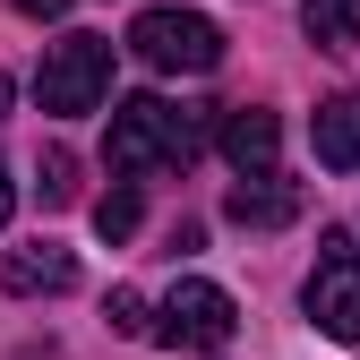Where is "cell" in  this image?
<instances>
[{
    "instance_id": "obj_1",
    "label": "cell",
    "mask_w": 360,
    "mask_h": 360,
    "mask_svg": "<svg viewBox=\"0 0 360 360\" xmlns=\"http://www.w3.org/2000/svg\"><path fill=\"white\" fill-rule=\"evenodd\" d=\"M206 146V120L198 112H172L163 95H129L112 103V138H103V163L120 180H146V172H180Z\"/></svg>"
},
{
    "instance_id": "obj_2",
    "label": "cell",
    "mask_w": 360,
    "mask_h": 360,
    "mask_svg": "<svg viewBox=\"0 0 360 360\" xmlns=\"http://www.w3.org/2000/svg\"><path fill=\"white\" fill-rule=\"evenodd\" d=\"M103 95H112V43L103 34H60L34 69V103L52 120H86V112H103Z\"/></svg>"
},
{
    "instance_id": "obj_3",
    "label": "cell",
    "mask_w": 360,
    "mask_h": 360,
    "mask_svg": "<svg viewBox=\"0 0 360 360\" xmlns=\"http://www.w3.org/2000/svg\"><path fill=\"white\" fill-rule=\"evenodd\" d=\"M129 52H138L146 69H163V77H206L223 60V26L198 18V9H138Z\"/></svg>"
},
{
    "instance_id": "obj_4",
    "label": "cell",
    "mask_w": 360,
    "mask_h": 360,
    "mask_svg": "<svg viewBox=\"0 0 360 360\" xmlns=\"http://www.w3.org/2000/svg\"><path fill=\"white\" fill-rule=\"evenodd\" d=\"M232 326H240L232 292L206 283V275H180V283L163 292V309L146 318V335L172 343V352H223V343H232Z\"/></svg>"
},
{
    "instance_id": "obj_5",
    "label": "cell",
    "mask_w": 360,
    "mask_h": 360,
    "mask_svg": "<svg viewBox=\"0 0 360 360\" xmlns=\"http://www.w3.org/2000/svg\"><path fill=\"white\" fill-rule=\"evenodd\" d=\"M309 326L335 335V343H360V249L352 232H326L318 240V266H309Z\"/></svg>"
},
{
    "instance_id": "obj_6",
    "label": "cell",
    "mask_w": 360,
    "mask_h": 360,
    "mask_svg": "<svg viewBox=\"0 0 360 360\" xmlns=\"http://www.w3.org/2000/svg\"><path fill=\"white\" fill-rule=\"evenodd\" d=\"M223 214L249 223V232H275V223L300 214V180H283V172H240L232 198H223Z\"/></svg>"
},
{
    "instance_id": "obj_7",
    "label": "cell",
    "mask_w": 360,
    "mask_h": 360,
    "mask_svg": "<svg viewBox=\"0 0 360 360\" xmlns=\"http://www.w3.org/2000/svg\"><path fill=\"white\" fill-rule=\"evenodd\" d=\"M0 283H9L18 300H52V292H69L77 283V257L60 249V240H26V249H9V266H0Z\"/></svg>"
},
{
    "instance_id": "obj_8",
    "label": "cell",
    "mask_w": 360,
    "mask_h": 360,
    "mask_svg": "<svg viewBox=\"0 0 360 360\" xmlns=\"http://www.w3.org/2000/svg\"><path fill=\"white\" fill-rule=\"evenodd\" d=\"M275 146H283V120L266 103L223 112V155H232V172H275Z\"/></svg>"
},
{
    "instance_id": "obj_9",
    "label": "cell",
    "mask_w": 360,
    "mask_h": 360,
    "mask_svg": "<svg viewBox=\"0 0 360 360\" xmlns=\"http://www.w3.org/2000/svg\"><path fill=\"white\" fill-rule=\"evenodd\" d=\"M318 163L326 172H360V95H326L318 103Z\"/></svg>"
},
{
    "instance_id": "obj_10",
    "label": "cell",
    "mask_w": 360,
    "mask_h": 360,
    "mask_svg": "<svg viewBox=\"0 0 360 360\" xmlns=\"http://www.w3.org/2000/svg\"><path fill=\"white\" fill-rule=\"evenodd\" d=\"M300 34L318 52H352L360 43V0H300Z\"/></svg>"
},
{
    "instance_id": "obj_11",
    "label": "cell",
    "mask_w": 360,
    "mask_h": 360,
    "mask_svg": "<svg viewBox=\"0 0 360 360\" xmlns=\"http://www.w3.org/2000/svg\"><path fill=\"white\" fill-rule=\"evenodd\" d=\"M95 232L103 240H129V232H138V180H120V189L95 198Z\"/></svg>"
},
{
    "instance_id": "obj_12",
    "label": "cell",
    "mask_w": 360,
    "mask_h": 360,
    "mask_svg": "<svg viewBox=\"0 0 360 360\" xmlns=\"http://www.w3.org/2000/svg\"><path fill=\"white\" fill-rule=\"evenodd\" d=\"M34 180H43V206H69V198H77V163H69V146L43 155V163H34Z\"/></svg>"
},
{
    "instance_id": "obj_13",
    "label": "cell",
    "mask_w": 360,
    "mask_h": 360,
    "mask_svg": "<svg viewBox=\"0 0 360 360\" xmlns=\"http://www.w3.org/2000/svg\"><path fill=\"white\" fill-rule=\"evenodd\" d=\"M103 318H112V335H146V300H138V292H112Z\"/></svg>"
},
{
    "instance_id": "obj_14",
    "label": "cell",
    "mask_w": 360,
    "mask_h": 360,
    "mask_svg": "<svg viewBox=\"0 0 360 360\" xmlns=\"http://www.w3.org/2000/svg\"><path fill=\"white\" fill-rule=\"evenodd\" d=\"M9 9H26V18H60L69 0H9Z\"/></svg>"
},
{
    "instance_id": "obj_15",
    "label": "cell",
    "mask_w": 360,
    "mask_h": 360,
    "mask_svg": "<svg viewBox=\"0 0 360 360\" xmlns=\"http://www.w3.org/2000/svg\"><path fill=\"white\" fill-rule=\"evenodd\" d=\"M18 214V189H9V172H0V223H9Z\"/></svg>"
},
{
    "instance_id": "obj_16",
    "label": "cell",
    "mask_w": 360,
    "mask_h": 360,
    "mask_svg": "<svg viewBox=\"0 0 360 360\" xmlns=\"http://www.w3.org/2000/svg\"><path fill=\"white\" fill-rule=\"evenodd\" d=\"M0 112H9V77H0Z\"/></svg>"
}]
</instances>
